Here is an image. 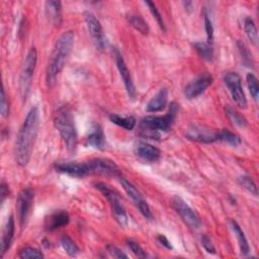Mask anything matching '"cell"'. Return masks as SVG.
Wrapping results in <instances>:
<instances>
[{
    "label": "cell",
    "instance_id": "obj_1",
    "mask_svg": "<svg viewBox=\"0 0 259 259\" xmlns=\"http://www.w3.org/2000/svg\"><path fill=\"white\" fill-rule=\"evenodd\" d=\"M39 124V111L37 106L29 109L22 122L15 141V161L24 167L30 160Z\"/></svg>",
    "mask_w": 259,
    "mask_h": 259
},
{
    "label": "cell",
    "instance_id": "obj_2",
    "mask_svg": "<svg viewBox=\"0 0 259 259\" xmlns=\"http://www.w3.org/2000/svg\"><path fill=\"white\" fill-rule=\"evenodd\" d=\"M74 45V32L67 30L57 39L48 62L46 81L49 87H53L62 70L64 69Z\"/></svg>",
    "mask_w": 259,
    "mask_h": 259
},
{
    "label": "cell",
    "instance_id": "obj_3",
    "mask_svg": "<svg viewBox=\"0 0 259 259\" xmlns=\"http://www.w3.org/2000/svg\"><path fill=\"white\" fill-rule=\"evenodd\" d=\"M177 111L178 105L175 102H172L168 112L165 115H149L144 117L140 122V134L143 137L158 140L161 137V133L169 131L172 123L174 122Z\"/></svg>",
    "mask_w": 259,
    "mask_h": 259
},
{
    "label": "cell",
    "instance_id": "obj_4",
    "mask_svg": "<svg viewBox=\"0 0 259 259\" xmlns=\"http://www.w3.org/2000/svg\"><path fill=\"white\" fill-rule=\"evenodd\" d=\"M54 124L59 132L68 151H74L77 147L78 137L75 126L74 116L71 109L66 106H60L54 114Z\"/></svg>",
    "mask_w": 259,
    "mask_h": 259
},
{
    "label": "cell",
    "instance_id": "obj_5",
    "mask_svg": "<svg viewBox=\"0 0 259 259\" xmlns=\"http://www.w3.org/2000/svg\"><path fill=\"white\" fill-rule=\"evenodd\" d=\"M36 60H37L36 50L34 48H31L25 57V60L20 72V76H19V93L22 100H25L29 92L32 77H33V72L36 66Z\"/></svg>",
    "mask_w": 259,
    "mask_h": 259
},
{
    "label": "cell",
    "instance_id": "obj_6",
    "mask_svg": "<svg viewBox=\"0 0 259 259\" xmlns=\"http://www.w3.org/2000/svg\"><path fill=\"white\" fill-rule=\"evenodd\" d=\"M94 185L102 193V195L108 200L115 221L120 226H126L127 225V215H126V212L124 210V207L121 203V200H120L118 194L114 190H112L108 185H106L104 183L96 182Z\"/></svg>",
    "mask_w": 259,
    "mask_h": 259
},
{
    "label": "cell",
    "instance_id": "obj_7",
    "mask_svg": "<svg viewBox=\"0 0 259 259\" xmlns=\"http://www.w3.org/2000/svg\"><path fill=\"white\" fill-rule=\"evenodd\" d=\"M224 83L227 86L234 102L239 108H247V98L242 87V80L238 73L227 72L224 76Z\"/></svg>",
    "mask_w": 259,
    "mask_h": 259
},
{
    "label": "cell",
    "instance_id": "obj_8",
    "mask_svg": "<svg viewBox=\"0 0 259 259\" xmlns=\"http://www.w3.org/2000/svg\"><path fill=\"white\" fill-rule=\"evenodd\" d=\"M88 175H104V176H117L120 175L118 166L109 159L95 158L86 162Z\"/></svg>",
    "mask_w": 259,
    "mask_h": 259
},
{
    "label": "cell",
    "instance_id": "obj_9",
    "mask_svg": "<svg viewBox=\"0 0 259 259\" xmlns=\"http://www.w3.org/2000/svg\"><path fill=\"white\" fill-rule=\"evenodd\" d=\"M171 204L181 220L191 229L200 227V220L195 211L179 196H174L171 199Z\"/></svg>",
    "mask_w": 259,
    "mask_h": 259
},
{
    "label": "cell",
    "instance_id": "obj_10",
    "mask_svg": "<svg viewBox=\"0 0 259 259\" xmlns=\"http://www.w3.org/2000/svg\"><path fill=\"white\" fill-rule=\"evenodd\" d=\"M85 22L87 29L96 46V48L100 51H103L107 47V39L103 32L102 26L99 22V20L95 17V15L89 11L85 12L84 14Z\"/></svg>",
    "mask_w": 259,
    "mask_h": 259
},
{
    "label": "cell",
    "instance_id": "obj_11",
    "mask_svg": "<svg viewBox=\"0 0 259 259\" xmlns=\"http://www.w3.org/2000/svg\"><path fill=\"white\" fill-rule=\"evenodd\" d=\"M119 182H120L122 188L124 189V191L126 192V194L128 195V197H131L133 202L139 208L141 213L146 219L151 220L152 219V212H151L150 206L147 203V201L143 198L140 191L136 188V186L133 183H131L127 179H125L124 177H121V176H119Z\"/></svg>",
    "mask_w": 259,
    "mask_h": 259
},
{
    "label": "cell",
    "instance_id": "obj_12",
    "mask_svg": "<svg viewBox=\"0 0 259 259\" xmlns=\"http://www.w3.org/2000/svg\"><path fill=\"white\" fill-rule=\"evenodd\" d=\"M33 190L30 187H26L22 189L17 198V210L19 218V225L21 228L25 227L28 215L30 213V209L33 202Z\"/></svg>",
    "mask_w": 259,
    "mask_h": 259
},
{
    "label": "cell",
    "instance_id": "obj_13",
    "mask_svg": "<svg viewBox=\"0 0 259 259\" xmlns=\"http://www.w3.org/2000/svg\"><path fill=\"white\" fill-rule=\"evenodd\" d=\"M113 56H114V60H115V64H116L117 70H118L119 75H120V77H121V79L123 81L126 93H127V95H128V97L131 99H135L136 94H137L136 87H135V84L133 82L131 73H130L126 65H125L123 57H122L121 53L119 52V50L117 48H114Z\"/></svg>",
    "mask_w": 259,
    "mask_h": 259
},
{
    "label": "cell",
    "instance_id": "obj_14",
    "mask_svg": "<svg viewBox=\"0 0 259 259\" xmlns=\"http://www.w3.org/2000/svg\"><path fill=\"white\" fill-rule=\"evenodd\" d=\"M213 78L208 73H203L192 80L185 88H184V96L187 99H194L200 94H202L208 86L211 85Z\"/></svg>",
    "mask_w": 259,
    "mask_h": 259
},
{
    "label": "cell",
    "instance_id": "obj_15",
    "mask_svg": "<svg viewBox=\"0 0 259 259\" xmlns=\"http://www.w3.org/2000/svg\"><path fill=\"white\" fill-rule=\"evenodd\" d=\"M217 133L218 131L212 132L208 128L193 125L192 127H189L187 130L186 138L194 142H198L202 144H210V143L217 142Z\"/></svg>",
    "mask_w": 259,
    "mask_h": 259
},
{
    "label": "cell",
    "instance_id": "obj_16",
    "mask_svg": "<svg viewBox=\"0 0 259 259\" xmlns=\"http://www.w3.org/2000/svg\"><path fill=\"white\" fill-rule=\"evenodd\" d=\"M55 168L57 171L73 177L81 178L88 175L86 162H59L56 163Z\"/></svg>",
    "mask_w": 259,
    "mask_h": 259
},
{
    "label": "cell",
    "instance_id": "obj_17",
    "mask_svg": "<svg viewBox=\"0 0 259 259\" xmlns=\"http://www.w3.org/2000/svg\"><path fill=\"white\" fill-rule=\"evenodd\" d=\"M135 154L148 162H156L160 158V150L148 143L138 142L135 145Z\"/></svg>",
    "mask_w": 259,
    "mask_h": 259
},
{
    "label": "cell",
    "instance_id": "obj_18",
    "mask_svg": "<svg viewBox=\"0 0 259 259\" xmlns=\"http://www.w3.org/2000/svg\"><path fill=\"white\" fill-rule=\"evenodd\" d=\"M70 222L69 213L66 210H58L51 213L45 222L47 231H55L60 228L66 227Z\"/></svg>",
    "mask_w": 259,
    "mask_h": 259
},
{
    "label": "cell",
    "instance_id": "obj_19",
    "mask_svg": "<svg viewBox=\"0 0 259 259\" xmlns=\"http://www.w3.org/2000/svg\"><path fill=\"white\" fill-rule=\"evenodd\" d=\"M168 101V90L166 88L160 89L147 103V112H158L166 107Z\"/></svg>",
    "mask_w": 259,
    "mask_h": 259
},
{
    "label": "cell",
    "instance_id": "obj_20",
    "mask_svg": "<svg viewBox=\"0 0 259 259\" xmlns=\"http://www.w3.org/2000/svg\"><path fill=\"white\" fill-rule=\"evenodd\" d=\"M85 145L97 150H103L105 148V138L100 125H94L85 140Z\"/></svg>",
    "mask_w": 259,
    "mask_h": 259
},
{
    "label": "cell",
    "instance_id": "obj_21",
    "mask_svg": "<svg viewBox=\"0 0 259 259\" xmlns=\"http://www.w3.org/2000/svg\"><path fill=\"white\" fill-rule=\"evenodd\" d=\"M14 231H15V225H14V219L12 215L9 217L6 226L3 231L2 236V242H1V256L4 255V253L9 249L11 246L13 237H14Z\"/></svg>",
    "mask_w": 259,
    "mask_h": 259
},
{
    "label": "cell",
    "instance_id": "obj_22",
    "mask_svg": "<svg viewBox=\"0 0 259 259\" xmlns=\"http://www.w3.org/2000/svg\"><path fill=\"white\" fill-rule=\"evenodd\" d=\"M46 11L55 25H60L62 23V3L60 1H47Z\"/></svg>",
    "mask_w": 259,
    "mask_h": 259
},
{
    "label": "cell",
    "instance_id": "obj_23",
    "mask_svg": "<svg viewBox=\"0 0 259 259\" xmlns=\"http://www.w3.org/2000/svg\"><path fill=\"white\" fill-rule=\"evenodd\" d=\"M231 227H232V229L234 231L235 236L237 237V240H238L239 247H240L242 255L247 256L250 253V247H249V244H248V241H247V239L245 237L244 232L242 231V229L238 225V223L236 221H234V220L231 221Z\"/></svg>",
    "mask_w": 259,
    "mask_h": 259
},
{
    "label": "cell",
    "instance_id": "obj_24",
    "mask_svg": "<svg viewBox=\"0 0 259 259\" xmlns=\"http://www.w3.org/2000/svg\"><path fill=\"white\" fill-rule=\"evenodd\" d=\"M126 20L139 32H141L143 34H148V32H149L148 23L141 15L136 14V13H128V14H126Z\"/></svg>",
    "mask_w": 259,
    "mask_h": 259
},
{
    "label": "cell",
    "instance_id": "obj_25",
    "mask_svg": "<svg viewBox=\"0 0 259 259\" xmlns=\"http://www.w3.org/2000/svg\"><path fill=\"white\" fill-rule=\"evenodd\" d=\"M225 113L229 120L238 127H246L247 126V119L235 108H233L231 105H226L225 107Z\"/></svg>",
    "mask_w": 259,
    "mask_h": 259
},
{
    "label": "cell",
    "instance_id": "obj_26",
    "mask_svg": "<svg viewBox=\"0 0 259 259\" xmlns=\"http://www.w3.org/2000/svg\"><path fill=\"white\" fill-rule=\"evenodd\" d=\"M217 141L226 143V144L231 145L233 147H237V146H239L241 144V139L239 138V136H237L233 132L225 130V128L218 131V133H217Z\"/></svg>",
    "mask_w": 259,
    "mask_h": 259
},
{
    "label": "cell",
    "instance_id": "obj_27",
    "mask_svg": "<svg viewBox=\"0 0 259 259\" xmlns=\"http://www.w3.org/2000/svg\"><path fill=\"white\" fill-rule=\"evenodd\" d=\"M109 119L112 123L126 130V131H132L136 126V118L134 116H125L121 117L117 114L111 113L109 115Z\"/></svg>",
    "mask_w": 259,
    "mask_h": 259
},
{
    "label": "cell",
    "instance_id": "obj_28",
    "mask_svg": "<svg viewBox=\"0 0 259 259\" xmlns=\"http://www.w3.org/2000/svg\"><path fill=\"white\" fill-rule=\"evenodd\" d=\"M193 48L194 50L198 53V55L204 59L205 61H212L213 59V49H212V46L207 44V42H204V41H196L194 42L193 45Z\"/></svg>",
    "mask_w": 259,
    "mask_h": 259
},
{
    "label": "cell",
    "instance_id": "obj_29",
    "mask_svg": "<svg viewBox=\"0 0 259 259\" xmlns=\"http://www.w3.org/2000/svg\"><path fill=\"white\" fill-rule=\"evenodd\" d=\"M244 29L249 38V40L254 45L257 46L258 44V32L257 27L251 17H246L244 19Z\"/></svg>",
    "mask_w": 259,
    "mask_h": 259
},
{
    "label": "cell",
    "instance_id": "obj_30",
    "mask_svg": "<svg viewBox=\"0 0 259 259\" xmlns=\"http://www.w3.org/2000/svg\"><path fill=\"white\" fill-rule=\"evenodd\" d=\"M61 246L64 249V251L71 257L77 256L80 251L78 246L75 244V242L67 235H65L61 238Z\"/></svg>",
    "mask_w": 259,
    "mask_h": 259
},
{
    "label": "cell",
    "instance_id": "obj_31",
    "mask_svg": "<svg viewBox=\"0 0 259 259\" xmlns=\"http://www.w3.org/2000/svg\"><path fill=\"white\" fill-rule=\"evenodd\" d=\"M246 81H247V85L252 98L254 99L255 102H257L259 97V85H258V80L256 76L252 73H248L246 77Z\"/></svg>",
    "mask_w": 259,
    "mask_h": 259
},
{
    "label": "cell",
    "instance_id": "obj_32",
    "mask_svg": "<svg viewBox=\"0 0 259 259\" xmlns=\"http://www.w3.org/2000/svg\"><path fill=\"white\" fill-rule=\"evenodd\" d=\"M238 48H239V52H240V56H241L243 64L247 67L253 68L254 61H253V58H252V54L249 52L246 45L242 41H239L238 42Z\"/></svg>",
    "mask_w": 259,
    "mask_h": 259
},
{
    "label": "cell",
    "instance_id": "obj_33",
    "mask_svg": "<svg viewBox=\"0 0 259 259\" xmlns=\"http://www.w3.org/2000/svg\"><path fill=\"white\" fill-rule=\"evenodd\" d=\"M18 257L25 259V258H44V254L34 247H24L22 248L19 253Z\"/></svg>",
    "mask_w": 259,
    "mask_h": 259
},
{
    "label": "cell",
    "instance_id": "obj_34",
    "mask_svg": "<svg viewBox=\"0 0 259 259\" xmlns=\"http://www.w3.org/2000/svg\"><path fill=\"white\" fill-rule=\"evenodd\" d=\"M239 183L245 188L247 189L251 194L257 196L258 194V190H257V186L255 184V182L252 180V178H250L247 175H243L239 178Z\"/></svg>",
    "mask_w": 259,
    "mask_h": 259
},
{
    "label": "cell",
    "instance_id": "obj_35",
    "mask_svg": "<svg viewBox=\"0 0 259 259\" xmlns=\"http://www.w3.org/2000/svg\"><path fill=\"white\" fill-rule=\"evenodd\" d=\"M145 4L149 7L151 13H152L153 16L155 17V19H156V21L158 22V25L160 26V28L163 29V30H165L164 21H163V19H162V16H161V14H160V12H159V10H158L156 4H155L154 2H152V1H145Z\"/></svg>",
    "mask_w": 259,
    "mask_h": 259
},
{
    "label": "cell",
    "instance_id": "obj_36",
    "mask_svg": "<svg viewBox=\"0 0 259 259\" xmlns=\"http://www.w3.org/2000/svg\"><path fill=\"white\" fill-rule=\"evenodd\" d=\"M203 20H204V28L206 32V38H207V44L211 45L213 40V25L211 19L208 17L207 13L203 14Z\"/></svg>",
    "mask_w": 259,
    "mask_h": 259
},
{
    "label": "cell",
    "instance_id": "obj_37",
    "mask_svg": "<svg viewBox=\"0 0 259 259\" xmlns=\"http://www.w3.org/2000/svg\"><path fill=\"white\" fill-rule=\"evenodd\" d=\"M126 245L128 246V248L132 250V252H133L136 256H138V257H140V258H146V257H147L146 252L144 251V249H143L137 242H135V241H133V240H127V241H126Z\"/></svg>",
    "mask_w": 259,
    "mask_h": 259
},
{
    "label": "cell",
    "instance_id": "obj_38",
    "mask_svg": "<svg viewBox=\"0 0 259 259\" xmlns=\"http://www.w3.org/2000/svg\"><path fill=\"white\" fill-rule=\"evenodd\" d=\"M0 110H1V115L3 117H7L9 115V105H8V100L6 98L5 90L4 87L1 89V103H0Z\"/></svg>",
    "mask_w": 259,
    "mask_h": 259
},
{
    "label": "cell",
    "instance_id": "obj_39",
    "mask_svg": "<svg viewBox=\"0 0 259 259\" xmlns=\"http://www.w3.org/2000/svg\"><path fill=\"white\" fill-rule=\"evenodd\" d=\"M200 240H201V245H202L203 249H204L207 253H209V254H215V248H214V246H213V244H212V242H211V240H210V238H209L208 236L202 235Z\"/></svg>",
    "mask_w": 259,
    "mask_h": 259
},
{
    "label": "cell",
    "instance_id": "obj_40",
    "mask_svg": "<svg viewBox=\"0 0 259 259\" xmlns=\"http://www.w3.org/2000/svg\"><path fill=\"white\" fill-rule=\"evenodd\" d=\"M106 250L109 253V255L113 258H127V255L114 245H107Z\"/></svg>",
    "mask_w": 259,
    "mask_h": 259
},
{
    "label": "cell",
    "instance_id": "obj_41",
    "mask_svg": "<svg viewBox=\"0 0 259 259\" xmlns=\"http://www.w3.org/2000/svg\"><path fill=\"white\" fill-rule=\"evenodd\" d=\"M157 240H158V242H159L162 246H164L165 248H167V249H172V245L170 244V242L168 241V239H167L164 235H159V236L157 237Z\"/></svg>",
    "mask_w": 259,
    "mask_h": 259
},
{
    "label": "cell",
    "instance_id": "obj_42",
    "mask_svg": "<svg viewBox=\"0 0 259 259\" xmlns=\"http://www.w3.org/2000/svg\"><path fill=\"white\" fill-rule=\"evenodd\" d=\"M9 193V189H8V186L5 184V183H2L1 184V201L3 202L5 197L8 195Z\"/></svg>",
    "mask_w": 259,
    "mask_h": 259
}]
</instances>
